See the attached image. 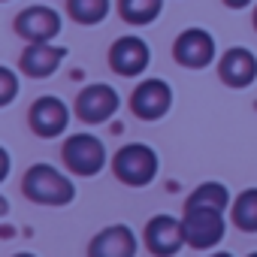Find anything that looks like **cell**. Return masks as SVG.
<instances>
[{
    "label": "cell",
    "mask_w": 257,
    "mask_h": 257,
    "mask_svg": "<svg viewBox=\"0 0 257 257\" xmlns=\"http://www.w3.org/2000/svg\"><path fill=\"white\" fill-rule=\"evenodd\" d=\"M224 4H227V7H233V10H242V7H248V4H251V0H224Z\"/></svg>",
    "instance_id": "d6986e66"
},
{
    "label": "cell",
    "mask_w": 257,
    "mask_h": 257,
    "mask_svg": "<svg viewBox=\"0 0 257 257\" xmlns=\"http://www.w3.org/2000/svg\"><path fill=\"white\" fill-rule=\"evenodd\" d=\"M149 61H152V52L140 37H121L109 52V64L118 76H140L149 67Z\"/></svg>",
    "instance_id": "7c38bea8"
},
{
    "label": "cell",
    "mask_w": 257,
    "mask_h": 257,
    "mask_svg": "<svg viewBox=\"0 0 257 257\" xmlns=\"http://www.w3.org/2000/svg\"><path fill=\"white\" fill-rule=\"evenodd\" d=\"M31 131L43 140H52V137H61L70 124V109L61 97H40L34 106H31Z\"/></svg>",
    "instance_id": "ba28073f"
},
{
    "label": "cell",
    "mask_w": 257,
    "mask_h": 257,
    "mask_svg": "<svg viewBox=\"0 0 257 257\" xmlns=\"http://www.w3.org/2000/svg\"><path fill=\"white\" fill-rule=\"evenodd\" d=\"M173 55L182 67H191V70H203L212 64L215 58V40L209 31L203 28H188L179 34L176 46H173Z\"/></svg>",
    "instance_id": "9c48e42d"
},
{
    "label": "cell",
    "mask_w": 257,
    "mask_h": 257,
    "mask_svg": "<svg viewBox=\"0 0 257 257\" xmlns=\"http://www.w3.org/2000/svg\"><path fill=\"white\" fill-rule=\"evenodd\" d=\"M146 248L155 257H176L182 251V245H188L185 239V224L173 215H155L146 224Z\"/></svg>",
    "instance_id": "5b68a950"
},
{
    "label": "cell",
    "mask_w": 257,
    "mask_h": 257,
    "mask_svg": "<svg viewBox=\"0 0 257 257\" xmlns=\"http://www.w3.org/2000/svg\"><path fill=\"white\" fill-rule=\"evenodd\" d=\"M209 257H233V254H227V251H218V254H209Z\"/></svg>",
    "instance_id": "ffe728a7"
},
{
    "label": "cell",
    "mask_w": 257,
    "mask_h": 257,
    "mask_svg": "<svg viewBox=\"0 0 257 257\" xmlns=\"http://www.w3.org/2000/svg\"><path fill=\"white\" fill-rule=\"evenodd\" d=\"M22 194L40 206H67L76 200V185H73V179H67L52 164H34L25 173Z\"/></svg>",
    "instance_id": "7a4b0ae2"
},
{
    "label": "cell",
    "mask_w": 257,
    "mask_h": 257,
    "mask_svg": "<svg viewBox=\"0 0 257 257\" xmlns=\"http://www.w3.org/2000/svg\"><path fill=\"white\" fill-rule=\"evenodd\" d=\"M254 28H257V10H254Z\"/></svg>",
    "instance_id": "7402d4cb"
},
{
    "label": "cell",
    "mask_w": 257,
    "mask_h": 257,
    "mask_svg": "<svg viewBox=\"0 0 257 257\" xmlns=\"http://www.w3.org/2000/svg\"><path fill=\"white\" fill-rule=\"evenodd\" d=\"M230 218L242 233H257V188H248L233 200Z\"/></svg>",
    "instance_id": "9a60e30c"
},
{
    "label": "cell",
    "mask_w": 257,
    "mask_h": 257,
    "mask_svg": "<svg viewBox=\"0 0 257 257\" xmlns=\"http://www.w3.org/2000/svg\"><path fill=\"white\" fill-rule=\"evenodd\" d=\"M61 158L73 176H97L106 167V146L94 134H73L67 137Z\"/></svg>",
    "instance_id": "277c9868"
},
{
    "label": "cell",
    "mask_w": 257,
    "mask_h": 257,
    "mask_svg": "<svg viewBox=\"0 0 257 257\" xmlns=\"http://www.w3.org/2000/svg\"><path fill=\"white\" fill-rule=\"evenodd\" d=\"M67 10L79 25H97L109 13V0H67Z\"/></svg>",
    "instance_id": "e0dca14e"
},
{
    "label": "cell",
    "mask_w": 257,
    "mask_h": 257,
    "mask_svg": "<svg viewBox=\"0 0 257 257\" xmlns=\"http://www.w3.org/2000/svg\"><path fill=\"white\" fill-rule=\"evenodd\" d=\"M224 212L221 206H212V203H200V200H191L185 203V215H182V224H185V239L191 248L197 251H209L215 248L224 233H227V224H224Z\"/></svg>",
    "instance_id": "6da1fadb"
},
{
    "label": "cell",
    "mask_w": 257,
    "mask_h": 257,
    "mask_svg": "<svg viewBox=\"0 0 257 257\" xmlns=\"http://www.w3.org/2000/svg\"><path fill=\"white\" fill-rule=\"evenodd\" d=\"M248 257H257V251H254V254H248Z\"/></svg>",
    "instance_id": "603a6c76"
},
{
    "label": "cell",
    "mask_w": 257,
    "mask_h": 257,
    "mask_svg": "<svg viewBox=\"0 0 257 257\" xmlns=\"http://www.w3.org/2000/svg\"><path fill=\"white\" fill-rule=\"evenodd\" d=\"M121 106V97L112 85H88L76 97V115L85 124H106Z\"/></svg>",
    "instance_id": "8992f818"
},
{
    "label": "cell",
    "mask_w": 257,
    "mask_h": 257,
    "mask_svg": "<svg viewBox=\"0 0 257 257\" xmlns=\"http://www.w3.org/2000/svg\"><path fill=\"white\" fill-rule=\"evenodd\" d=\"M16 91H19V79L10 67H0V106H10L16 100Z\"/></svg>",
    "instance_id": "ac0fdd59"
},
{
    "label": "cell",
    "mask_w": 257,
    "mask_h": 257,
    "mask_svg": "<svg viewBox=\"0 0 257 257\" xmlns=\"http://www.w3.org/2000/svg\"><path fill=\"white\" fill-rule=\"evenodd\" d=\"M16 31L31 43H52L61 31V16L49 7H31V10L19 13Z\"/></svg>",
    "instance_id": "8fae6325"
},
{
    "label": "cell",
    "mask_w": 257,
    "mask_h": 257,
    "mask_svg": "<svg viewBox=\"0 0 257 257\" xmlns=\"http://www.w3.org/2000/svg\"><path fill=\"white\" fill-rule=\"evenodd\" d=\"M67 49L64 46H52V43H31L22 55V70L34 79H43V76H52L61 61H64Z\"/></svg>",
    "instance_id": "5bb4252c"
},
{
    "label": "cell",
    "mask_w": 257,
    "mask_h": 257,
    "mask_svg": "<svg viewBox=\"0 0 257 257\" xmlns=\"http://www.w3.org/2000/svg\"><path fill=\"white\" fill-rule=\"evenodd\" d=\"M88 257H137L134 230L127 224H112V227L100 230L88 245Z\"/></svg>",
    "instance_id": "30bf717a"
},
{
    "label": "cell",
    "mask_w": 257,
    "mask_h": 257,
    "mask_svg": "<svg viewBox=\"0 0 257 257\" xmlns=\"http://www.w3.org/2000/svg\"><path fill=\"white\" fill-rule=\"evenodd\" d=\"M13 257H37V254H28V251H22V254H13Z\"/></svg>",
    "instance_id": "44dd1931"
},
{
    "label": "cell",
    "mask_w": 257,
    "mask_h": 257,
    "mask_svg": "<svg viewBox=\"0 0 257 257\" xmlns=\"http://www.w3.org/2000/svg\"><path fill=\"white\" fill-rule=\"evenodd\" d=\"M173 106V91L167 82L161 79H146L134 88V97H131V109L137 118L143 121H161Z\"/></svg>",
    "instance_id": "52a82bcc"
},
{
    "label": "cell",
    "mask_w": 257,
    "mask_h": 257,
    "mask_svg": "<svg viewBox=\"0 0 257 257\" xmlns=\"http://www.w3.org/2000/svg\"><path fill=\"white\" fill-rule=\"evenodd\" d=\"M221 82L230 88H248L257 79V58L248 49H230L218 64Z\"/></svg>",
    "instance_id": "4fadbf2b"
},
{
    "label": "cell",
    "mask_w": 257,
    "mask_h": 257,
    "mask_svg": "<svg viewBox=\"0 0 257 257\" xmlns=\"http://www.w3.org/2000/svg\"><path fill=\"white\" fill-rule=\"evenodd\" d=\"M121 16L131 22V25H149L158 19L164 0H121Z\"/></svg>",
    "instance_id": "2e32d148"
},
{
    "label": "cell",
    "mask_w": 257,
    "mask_h": 257,
    "mask_svg": "<svg viewBox=\"0 0 257 257\" xmlns=\"http://www.w3.org/2000/svg\"><path fill=\"white\" fill-rule=\"evenodd\" d=\"M158 167H161V161H158L155 149L146 146V143H127V146L118 149L115 158H112L115 176H118L124 185H131V188H146L149 182H155Z\"/></svg>",
    "instance_id": "3957f363"
}]
</instances>
